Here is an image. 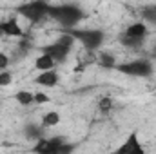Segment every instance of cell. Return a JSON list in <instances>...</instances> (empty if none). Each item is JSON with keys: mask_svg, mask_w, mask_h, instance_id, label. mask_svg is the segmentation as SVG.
Returning <instances> with one entry per match:
<instances>
[{"mask_svg": "<svg viewBox=\"0 0 156 154\" xmlns=\"http://www.w3.org/2000/svg\"><path fill=\"white\" fill-rule=\"evenodd\" d=\"M47 16L60 22L64 27H73L75 24H78L82 20L83 13L75 4H62V5H51Z\"/></svg>", "mask_w": 156, "mask_h": 154, "instance_id": "1", "label": "cell"}, {"mask_svg": "<svg viewBox=\"0 0 156 154\" xmlns=\"http://www.w3.org/2000/svg\"><path fill=\"white\" fill-rule=\"evenodd\" d=\"M64 31H67L73 38L78 40L89 51H96L104 44V38H105V35L100 29H73V27H66Z\"/></svg>", "mask_w": 156, "mask_h": 154, "instance_id": "2", "label": "cell"}, {"mask_svg": "<svg viewBox=\"0 0 156 154\" xmlns=\"http://www.w3.org/2000/svg\"><path fill=\"white\" fill-rule=\"evenodd\" d=\"M49 7L51 5L45 0H31V2H26V4L18 5L16 11H18V15L26 16L27 20H31L35 24V22H40V20H44L47 16Z\"/></svg>", "mask_w": 156, "mask_h": 154, "instance_id": "3", "label": "cell"}, {"mask_svg": "<svg viewBox=\"0 0 156 154\" xmlns=\"http://www.w3.org/2000/svg\"><path fill=\"white\" fill-rule=\"evenodd\" d=\"M120 73L123 75H129V76H151L153 75V64L145 58H140V60H133V62H127V64H120L116 67Z\"/></svg>", "mask_w": 156, "mask_h": 154, "instance_id": "4", "label": "cell"}, {"mask_svg": "<svg viewBox=\"0 0 156 154\" xmlns=\"http://www.w3.org/2000/svg\"><path fill=\"white\" fill-rule=\"evenodd\" d=\"M66 142L64 136H53V138H38V142L35 143L33 151L40 154H58L60 145Z\"/></svg>", "mask_w": 156, "mask_h": 154, "instance_id": "5", "label": "cell"}, {"mask_svg": "<svg viewBox=\"0 0 156 154\" xmlns=\"http://www.w3.org/2000/svg\"><path fill=\"white\" fill-rule=\"evenodd\" d=\"M116 152H118V154H144V147L140 145V142H138V136H136V132L129 134L127 142H125V143H123L122 147H118Z\"/></svg>", "mask_w": 156, "mask_h": 154, "instance_id": "6", "label": "cell"}, {"mask_svg": "<svg viewBox=\"0 0 156 154\" xmlns=\"http://www.w3.org/2000/svg\"><path fill=\"white\" fill-rule=\"evenodd\" d=\"M42 53H47L55 62H64L66 58H67V53H69V49L67 47H64L62 44H58V42H55V44H51V45H45V47H42Z\"/></svg>", "mask_w": 156, "mask_h": 154, "instance_id": "7", "label": "cell"}, {"mask_svg": "<svg viewBox=\"0 0 156 154\" xmlns=\"http://www.w3.org/2000/svg\"><path fill=\"white\" fill-rule=\"evenodd\" d=\"M0 24L4 27V37H18V38L24 37V31H22V27H20L16 18H9V20L0 22Z\"/></svg>", "mask_w": 156, "mask_h": 154, "instance_id": "8", "label": "cell"}, {"mask_svg": "<svg viewBox=\"0 0 156 154\" xmlns=\"http://www.w3.org/2000/svg\"><path fill=\"white\" fill-rule=\"evenodd\" d=\"M35 83L44 85V87H55L58 83V75L55 69H49V71H42L38 76L35 78Z\"/></svg>", "mask_w": 156, "mask_h": 154, "instance_id": "9", "label": "cell"}, {"mask_svg": "<svg viewBox=\"0 0 156 154\" xmlns=\"http://www.w3.org/2000/svg\"><path fill=\"white\" fill-rule=\"evenodd\" d=\"M145 35H147V27H145V24H142V22L131 24V26L125 29V37H129V38L145 40Z\"/></svg>", "mask_w": 156, "mask_h": 154, "instance_id": "10", "label": "cell"}, {"mask_svg": "<svg viewBox=\"0 0 156 154\" xmlns=\"http://www.w3.org/2000/svg\"><path fill=\"white\" fill-rule=\"evenodd\" d=\"M55 60L47 54V53H42L38 58L35 60V69H38V71H49V69H53L55 67Z\"/></svg>", "mask_w": 156, "mask_h": 154, "instance_id": "11", "label": "cell"}, {"mask_svg": "<svg viewBox=\"0 0 156 154\" xmlns=\"http://www.w3.org/2000/svg\"><path fill=\"white\" fill-rule=\"evenodd\" d=\"M24 134H26V138H29V140H38L44 136V125H35V123H27L26 127H24Z\"/></svg>", "mask_w": 156, "mask_h": 154, "instance_id": "12", "label": "cell"}, {"mask_svg": "<svg viewBox=\"0 0 156 154\" xmlns=\"http://www.w3.org/2000/svg\"><path fill=\"white\" fill-rule=\"evenodd\" d=\"M142 16H144V20H145V22H149V24L156 26V4L142 7Z\"/></svg>", "mask_w": 156, "mask_h": 154, "instance_id": "13", "label": "cell"}, {"mask_svg": "<svg viewBox=\"0 0 156 154\" xmlns=\"http://www.w3.org/2000/svg\"><path fill=\"white\" fill-rule=\"evenodd\" d=\"M58 121H60V114L55 113V111H49L47 114H44V118H42V125H44V127L58 125Z\"/></svg>", "mask_w": 156, "mask_h": 154, "instance_id": "14", "label": "cell"}, {"mask_svg": "<svg viewBox=\"0 0 156 154\" xmlns=\"http://www.w3.org/2000/svg\"><path fill=\"white\" fill-rule=\"evenodd\" d=\"M100 65L105 69H113L116 67V60L111 53H100Z\"/></svg>", "mask_w": 156, "mask_h": 154, "instance_id": "15", "label": "cell"}, {"mask_svg": "<svg viewBox=\"0 0 156 154\" xmlns=\"http://www.w3.org/2000/svg\"><path fill=\"white\" fill-rule=\"evenodd\" d=\"M16 100H18V103H22V105H31V103L35 102V94L29 93V91H18V93H16Z\"/></svg>", "mask_w": 156, "mask_h": 154, "instance_id": "16", "label": "cell"}, {"mask_svg": "<svg viewBox=\"0 0 156 154\" xmlns=\"http://www.w3.org/2000/svg\"><path fill=\"white\" fill-rule=\"evenodd\" d=\"M98 109H100V113H109L111 109H113V98L111 96H104L100 102H98Z\"/></svg>", "mask_w": 156, "mask_h": 154, "instance_id": "17", "label": "cell"}, {"mask_svg": "<svg viewBox=\"0 0 156 154\" xmlns=\"http://www.w3.org/2000/svg\"><path fill=\"white\" fill-rule=\"evenodd\" d=\"M56 42H58V44H62L64 47H67V49L71 51V47H73V44H75V38H73L67 31H64V33L58 37V40H56Z\"/></svg>", "mask_w": 156, "mask_h": 154, "instance_id": "18", "label": "cell"}, {"mask_svg": "<svg viewBox=\"0 0 156 154\" xmlns=\"http://www.w3.org/2000/svg\"><path fill=\"white\" fill-rule=\"evenodd\" d=\"M120 42H122V45L131 47V49H136V47H140V45L144 44V40H140V38H129V37H125V35H123V38H120Z\"/></svg>", "mask_w": 156, "mask_h": 154, "instance_id": "19", "label": "cell"}, {"mask_svg": "<svg viewBox=\"0 0 156 154\" xmlns=\"http://www.w3.org/2000/svg\"><path fill=\"white\" fill-rule=\"evenodd\" d=\"M11 80H13V76H11V73H9V71H2V73H0V87L9 85V83H11Z\"/></svg>", "mask_w": 156, "mask_h": 154, "instance_id": "20", "label": "cell"}, {"mask_svg": "<svg viewBox=\"0 0 156 154\" xmlns=\"http://www.w3.org/2000/svg\"><path fill=\"white\" fill-rule=\"evenodd\" d=\"M7 65H9V56L5 53H0V71H5Z\"/></svg>", "mask_w": 156, "mask_h": 154, "instance_id": "21", "label": "cell"}, {"mask_svg": "<svg viewBox=\"0 0 156 154\" xmlns=\"http://www.w3.org/2000/svg\"><path fill=\"white\" fill-rule=\"evenodd\" d=\"M49 102V96L44 94V93H37L35 94V103H47Z\"/></svg>", "mask_w": 156, "mask_h": 154, "instance_id": "22", "label": "cell"}, {"mask_svg": "<svg viewBox=\"0 0 156 154\" xmlns=\"http://www.w3.org/2000/svg\"><path fill=\"white\" fill-rule=\"evenodd\" d=\"M73 149H75V145H67L66 142L60 145V149H58V154H67V152H73Z\"/></svg>", "mask_w": 156, "mask_h": 154, "instance_id": "23", "label": "cell"}, {"mask_svg": "<svg viewBox=\"0 0 156 154\" xmlns=\"http://www.w3.org/2000/svg\"><path fill=\"white\" fill-rule=\"evenodd\" d=\"M151 56H153V58H156V45H154V49H153V53H151Z\"/></svg>", "mask_w": 156, "mask_h": 154, "instance_id": "24", "label": "cell"}]
</instances>
